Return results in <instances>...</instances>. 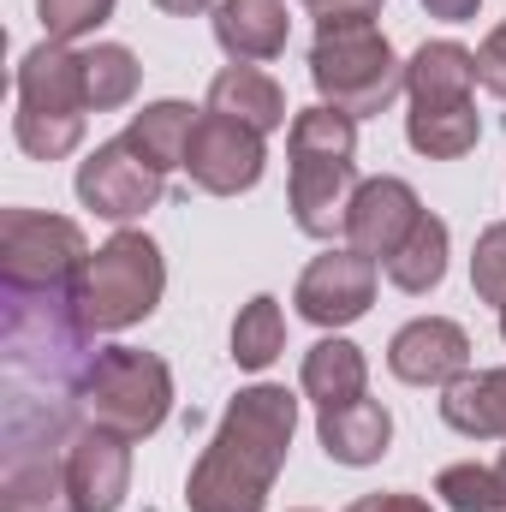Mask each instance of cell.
Listing matches in <instances>:
<instances>
[{
    "mask_svg": "<svg viewBox=\"0 0 506 512\" xmlns=\"http://www.w3.org/2000/svg\"><path fill=\"white\" fill-rule=\"evenodd\" d=\"M298 429V399L280 382H251L233 393L221 411L209 447L197 453L185 477V507L191 512H262L268 489L292 453Z\"/></svg>",
    "mask_w": 506,
    "mask_h": 512,
    "instance_id": "cell-1",
    "label": "cell"
},
{
    "mask_svg": "<svg viewBox=\"0 0 506 512\" xmlns=\"http://www.w3.org/2000/svg\"><path fill=\"white\" fill-rule=\"evenodd\" d=\"M0 358L12 382L78 393L102 346L84 328L72 286H0Z\"/></svg>",
    "mask_w": 506,
    "mask_h": 512,
    "instance_id": "cell-2",
    "label": "cell"
},
{
    "mask_svg": "<svg viewBox=\"0 0 506 512\" xmlns=\"http://www.w3.org/2000/svg\"><path fill=\"white\" fill-rule=\"evenodd\" d=\"M78 405V399H72ZM60 393H12L0 411V512H78L66 447L84 429Z\"/></svg>",
    "mask_w": 506,
    "mask_h": 512,
    "instance_id": "cell-3",
    "label": "cell"
},
{
    "mask_svg": "<svg viewBox=\"0 0 506 512\" xmlns=\"http://www.w3.org/2000/svg\"><path fill=\"white\" fill-rule=\"evenodd\" d=\"M286 161H292V221L304 239H334L346 233V209H352V191L364 185L358 179V120L316 102V108H298L292 126H286Z\"/></svg>",
    "mask_w": 506,
    "mask_h": 512,
    "instance_id": "cell-4",
    "label": "cell"
},
{
    "mask_svg": "<svg viewBox=\"0 0 506 512\" xmlns=\"http://www.w3.org/2000/svg\"><path fill=\"white\" fill-rule=\"evenodd\" d=\"M310 84L328 108L352 120H376L405 96V60L393 54L376 18H316Z\"/></svg>",
    "mask_w": 506,
    "mask_h": 512,
    "instance_id": "cell-5",
    "label": "cell"
},
{
    "mask_svg": "<svg viewBox=\"0 0 506 512\" xmlns=\"http://www.w3.org/2000/svg\"><path fill=\"white\" fill-rule=\"evenodd\" d=\"M90 120V84H84V48L72 42H36L18 60V114L12 137L30 161H66L84 143Z\"/></svg>",
    "mask_w": 506,
    "mask_h": 512,
    "instance_id": "cell-6",
    "label": "cell"
},
{
    "mask_svg": "<svg viewBox=\"0 0 506 512\" xmlns=\"http://www.w3.org/2000/svg\"><path fill=\"white\" fill-rule=\"evenodd\" d=\"M161 292H167V256L137 227H120L108 245H96L72 280V298L90 334H126L137 322H149Z\"/></svg>",
    "mask_w": 506,
    "mask_h": 512,
    "instance_id": "cell-7",
    "label": "cell"
},
{
    "mask_svg": "<svg viewBox=\"0 0 506 512\" xmlns=\"http://www.w3.org/2000/svg\"><path fill=\"white\" fill-rule=\"evenodd\" d=\"M72 399H78L84 423H102V429H114L126 441H149L173 417V370L155 352L102 346V358L90 364V376Z\"/></svg>",
    "mask_w": 506,
    "mask_h": 512,
    "instance_id": "cell-8",
    "label": "cell"
},
{
    "mask_svg": "<svg viewBox=\"0 0 506 512\" xmlns=\"http://www.w3.org/2000/svg\"><path fill=\"white\" fill-rule=\"evenodd\" d=\"M90 262L84 227L42 209L0 215V286H72Z\"/></svg>",
    "mask_w": 506,
    "mask_h": 512,
    "instance_id": "cell-9",
    "label": "cell"
},
{
    "mask_svg": "<svg viewBox=\"0 0 506 512\" xmlns=\"http://www.w3.org/2000/svg\"><path fill=\"white\" fill-rule=\"evenodd\" d=\"M78 203L96 215V221H114V227H131L137 215H149L167 191V173H155L126 137H108L96 143L84 161H78Z\"/></svg>",
    "mask_w": 506,
    "mask_h": 512,
    "instance_id": "cell-10",
    "label": "cell"
},
{
    "mask_svg": "<svg viewBox=\"0 0 506 512\" xmlns=\"http://www.w3.org/2000/svg\"><path fill=\"white\" fill-rule=\"evenodd\" d=\"M376 286H381V262L358 256L352 245H340V251H322L304 274H298L292 304H298V316L316 322L322 334H340V328H352L358 316H370Z\"/></svg>",
    "mask_w": 506,
    "mask_h": 512,
    "instance_id": "cell-11",
    "label": "cell"
},
{
    "mask_svg": "<svg viewBox=\"0 0 506 512\" xmlns=\"http://www.w3.org/2000/svg\"><path fill=\"white\" fill-rule=\"evenodd\" d=\"M262 167H268V143H262V131H251V126H239V120H227V114H209V108H203V120H197V131H191V149H185V173H191V185L209 191V197H239V191H256Z\"/></svg>",
    "mask_w": 506,
    "mask_h": 512,
    "instance_id": "cell-12",
    "label": "cell"
},
{
    "mask_svg": "<svg viewBox=\"0 0 506 512\" xmlns=\"http://www.w3.org/2000/svg\"><path fill=\"white\" fill-rule=\"evenodd\" d=\"M423 215H429V209H423V197H417L411 179L376 173V179H364V185L352 191V209H346V233H340V239L358 256H370V262H387V256L417 233Z\"/></svg>",
    "mask_w": 506,
    "mask_h": 512,
    "instance_id": "cell-13",
    "label": "cell"
},
{
    "mask_svg": "<svg viewBox=\"0 0 506 512\" xmlns=\"http://www.w3.org/2000/svg\"><path fill=\"white\" fill-rule=\"evenodd\" d=\"M387 370L405 387H453L471 370V334L453 316H417L387 340Z\"/></svg>",
    "mask_w": 506,
    "mask_h": 512,
    "instance_id": "cell-14",
    "label": "cell"
},
{
    "mask_svg": "<svg viewBox=\"0 0 506 512\" xmlns=\"http://www.w3.org/2000/svg\"><path fill=\"white\" fill-rule=\"evenodd\" d=\"M66 489L78 512H120L131 495V441L102 423H84L66 447Z\"/></svg>",
    "mask_w": 506,
    "mask_h": 512,
    "instance_id": "cell-15",
    "label": "cell"
},
{
    "mask_svg": "<svg viewBox=\"0 0 506 512\" xmlns=\"http://www.w3.org/2000/svg\"><path fill=\"white\" fill-rule=\"evenodd\" d=\"M292 18L286 0H221L215 6V42L233 66H268L286 54Z\"/></svg>",
    "mask_w": 506,
    "mask_h": 512,
    "instance_id": "cell-16",
    "label": "cell"
},
{
    "mask_svg": "<svg viewBox=\"0 0 506 512\" xmlns=\"http://www.w3.org/2000/svg\"><path fill=\"white\" fill-rule=\"evenodd\" d=\"M316 441H322V453H328L334 465L364 471V465H376L381 453L393 447V417H387L381 399L364 393V399H352V405L316 411Z\"/></svg>",
    "mask_w": 506,
    "mask_h": 512,
    "instance_id": "cell-17",
    "label": "cell"
},
{
    "mask_svg": "<svg viewBox=\"0 0 506 512\" xmlns=\"http://www.w3.org/2000/svg\"><path fill=\"white\" fill-rule=\"evenodd\" d=\"M477 54L465 42H423L411 60H405V96L411 108H453V102H471L477 96Z\"/></svg>",
    "mask_w": 506,
    "mask_h": 512,
    "instance_id": "cell-18",
    "label": "cell"
},
{
    "mask_svg": "<svg viewBox=\"0 0 506 512\" xmlns=\"http://www.w3.org/2000/svg\"><path fill=\"white\" fill-rule=\"evenodd\" d=\"M209 114H227V120H239V126L251 131H280L292 126L286 114V90H280V78L274 72H262V66H227V72H215L209 78Z\"/></svg>",
    "mask_w": 506,
    "mask_h": 512,
    "instance_id": "cell-19",
    "label": "cell"
},
{
    "mask_svg": "<svg viewBox=\"0 0 506 512\" xmlns=\"http://www.w3.org/2000/svg\"><path fill=\"white\" fill-rule=\"evenodd\" d=\"M298 387H304V399H310L316 411L364 399V393H370V358H364V346H352L346 334H322V340L304 352Z\"/></svg>",
    "mask_w": 506,
    "mask_h": 512,
    "instance_id": "cell-20",
    "label": "cell"
},
{
    "mask_svg": "<svg viewBox=\"0 0 506 512\" xmlns=\"http://www.w3.org/2000/svg\"><path fill=\"white\" fill-rule=\"evenodd\" d=\"M441 423L465 441H506V370H465L441 387Z\"/></svg>",
    "mask_w": 506,
    "mask_h": 512,
    "instance_id": "cell-21",
    "label": "cell"
},
{
    "mask_svg": "<svg viewBox=\"0 0 506 512\" xmlns=\"http://www.w3.org/2000/svg\"><path fill=\"white\" fill-rule=\"evenodd\" d=\"M197 120H203V114H197L191 102L167 96V102H143L120 137H126V143L149 161V167H155V173H173V167H185V149H191Z\"/></svg>",
    "mask_w": 506,
    "mask_h": 512,
    "instance_id": "cell-22",
    "label": "cell"
},
{
    "mask_svg": "<svg viewBox=\"0 0 506 512\" xmlns=\"http://www.w3.org/2000/svg\"><path fill=\"white\" fill-rule=\"evenodd\" d=\"M447 251H453L447 221H441V215H423V221H417V233L387 256V262H381V274H387V286H399V292L423 298V292H435V286L447 280Z\"/></svg>",
    "mask_w": 506,
    "mask_h": 512,
    "instance_id": "cell-23",
    "label": "cell"
},
{
    "mask_svg": "<svg viewBox=\"0 0 506 512\" xmlns=\"http://www.w3.org/2000/svg\"><path fill=\"white\" fill-rule=\"evenodd\" d=\"M483 137V120H477V102H453V108H411L405 114V143L429 161H459L471 155Z\"/></svg>",
    "mask_w": 506,
    "mask_h": 512,
    "instance_id": "cell-24",
    "label": "cell"
},
{
    "mask_svg": "<svg viewBox=\"0 0 506 512\" xmlns=\"http://www.w3.org/2000/svg\"><path fill=\"white\" fill-rule=\"evenodd\" d=\"M84 84H90V114H114L137 96L143 66L126 42H96V48H84Z\"/></svg>",
    "mask_w": 506,
    "mask_h": 512,
    "instance_id": "cell-25",
    "label": "cell"
},
{
    "mask_svg": "<svg viewBox=\"0 0 506 512\" xmlns=\"http://www.w3.org/2000/svg\"><path fill=\"white\" fill-rule=\"evenodd\" d=\"M280 352H286V316H280V298L256 292L251 304L233 316V364H239V370H268Z\"/></svg>",
    "mask_w": 506,
    "mask_h": 512,
    "instance_id": "cell-26",
    "label": "cell"
},
{
    "mask_svg": "<svg viewBox=\"0 0 506 512\" xmlns=\"http://www.w3.org/2000/svg\"><path fill=\"white\" fill-rule=\"evenodd\" d=\"M435 495H441L447 512H506L501 471H495V465H477V459L447 465V471L435 477Z\"/></svg>",
    "mask_w": 506,
    "mask_h": 512,
    "instance_id": "cell-27",
    "label": "cell"
},
{
    "mask_svg": "<svg viewBox=\"0 0 506 512\" xmlns=\"http://www.w3.org/2000/svg\"><path fill=\"white\" fill-rule=\"evenodd\" d=\"M114 6L120 0H36V18L48 42H78V36H96L114 18Z\"/></svg>",
    "mask_w": 506,
    "mask_h": 512,
    "instance_id": "cell-28",
    "label": "cell"
},
{
    "mask_svg": "<svg viewBox=\"0 0 506 512\" xmlns=\"http://www.w3.org/2000/svg\"><path fill=\"white\" fill-rule=\"evenodd\" d=\"M471 292L483 298V304H506V221L495 227H483L477 233V251H471Z\"/></svg>",
    "mask_w": 506,
    "mask_h": 512,
    "instance_id": "cell-29",
    "label": "cell"
},
{
    "mask_svg": "<svg viewBox=\"0 0 506 512\" xmlns=\"http://www.w3.org/2000/svg\"><path fill=\"white\" fill-rule=\"evenodd\" d=\"M477 78H483L489 96L506 102V24H495V30L483 36V48H477Z\"/></svg>",
    "mask_w": 506,
    "mask_h": 512,
    "instance_id": "cell-30",
    "label": "cell"
},
{
    "mask_svg": "<svg viewBox=\"0 0 506 512\" xmlns=\"http://www.w3.org/2000/svg\"><path fill=\"white\" fill-rule=\"evenodd\" d=\"M298 6H310L316 18H376L381 0H298Z\"/></svg>",
    "mask_w": 506,
    "mask_h": 512,
    "instance_id": "cell-31",
    "label": "cell"
},
{
    "mask_svg": "<svg viewBox=\"0 0 506 512\" xmlns=\"http://www.w3.org/2000/svg\"><path fill=\"white\" fill-rule=\"evenodd\" d=\"M346 512H435L423 495H364V501H352Z\"/></svg>",
    "mask_w": 506,
    "mask_h": 512,
    "instance_id": "cell-32",
    "label": "cell"
},
{
    "mask_svg": "<svg viewBox=\"0 0 506 512\" xmlns=\"http://www.w3.org/2000/svg\"><path fill=\"white\" fill-rule=\"evenodd\" d=\"M477 6H483V0H423V12H429V18H441V24H471V18H477Z\"/></svg>",
    "mask_w": 506,
    "mask_h": 512,
    "instance_id": "cell-33",
    "label": "cell"
},
{
    "mask_svg": "<svg viewBox=\"0 0 506 512\" xmlns=\"http://www.w3.org/2000/svg\"><path fill=\"white\" fill-rule=\"evenodd\" d=\"M161 12H173V18H197V12H209V6H221V0H155Z\"/></svg>",
    "mask_w": 506,
    "mask_h": 512,
    "instance_id": "cell-34",
    "label": "cell"
},
{
    "mask_svg": "<svg viewBox=\"0 0 506 512\" xmlns=\"http://www.w3.org/2000/svg\"><path fill=\"white\" fill-rule=\"evenodd\" d=\"M495 471H501V489H506V453H501V459H495Z\"/></svg>",
    "mask_w": 506,
    "mask_h": 512,
    "instance_id": "cell-35",
    "label": "cell"
},
{
    "mask_svg": "<svg viewBox=\"0 0 506 512\" xmlns=\"http://www.w3.org/2000/svg\"><path fill=\"white\" fill-rule=\"evenodd\" d=\"M501 340H506V304H501Z\"/></svg>",
    "mask_w": 506,
    "mask_h": 512,
    "instance_id": "cell-36",
    "label": "cell"
},
{
    "mask_svg": "<svg viewBox=\"0 0 506 512\" xmlns=\"http://www.w3.org/2000/svg\"><path fill=\"white\" fill-rule=\"evenodd\" d=\"M292 512H310V507H292Z\"/></svg>",
    "mask_w": 506,
    "mask_h": 512,
    "instance_id": "cell-37",
    "label": "cell"
}]
</instances>
